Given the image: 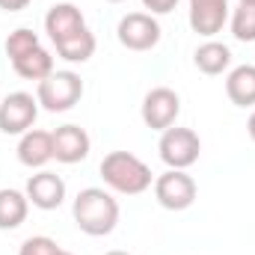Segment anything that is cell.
Returning a JSON list of instances; mask_svg holds the SVG:
<instances>
[{"instance_id":"3","label":"cell","mask_w":255,"mask_h":255,"mask_svg":"<svg viewBox=\"0 0 255 255\" xmlns=\"http://www.w3.org/2000/svg\"><path fill=\"white\" fill-rule=\"evenodd\" d=\"M98 172H101V178L110 190L122 193V196H139L154 184V175H151L148 163L139 160L130 151H110L101 160Z\"/></svg>"},{"instance_id":"10","label":"cell","mask_w":255,"mask_h":255,"mask_svg":"<svg viewBox=\"0 0 255 255\" xmlns=\"http://www.w3.org/2000/svg\"><path fill=\"white\" fill-rule=\"evenodd\" d=\"M190 3V27L196 36H205V39H214L226 21H229V0H187Z\"/></svg>"},{"instance_id":"11","label":"cell","mask_w":255,"mask_h":255,"mask_svg":"<svg viewBox=\"0 0 255 255\" xmlns=\"http://www.w3.org/2000/svg\"><path fill=\"white\" fill-rule=\"evenodd\" d=\"M24 193H27V199H30L33 208H39V211H57L65 202V181L57 172L42 169V172H36V175L27 178V190Z\"/></svg>"},{"instance_id":"16","label":"cell","mask_w":255,"mask_h":255,"mask_svg":"<svg viewBox=\"0 0 255 255\" xmlns=\"http://www.w3.org/2000/svg\"><path fill=\"white\" fill-rule=\"evenodd\" d=\"M27 214H30L27 193L12 190V187H3L0 190V232H12V229L24 226Z\"/></svg>"},{"instance_id":"14","label":"cell","mask_w":255,"mask_h":255,"mask_svg":"<svg viewBox=\"0 0 255 255\" xmlns=\"http://www.w3.org/2000/svg\"><path fill=\"white\" fill-rule=\"evenodd\" d=\"M226 95L235 107H255V65H235L226 74Z\"/></svg>"},{"instance_id":"24","label":"cell","mask_w":255,"mask_h":255,"mask_svg":"<svg viewBox=\"0 0 255 255\" xmlns=\"http://www.w3.org/2000/svg\"><path fill=\"white\" fill-rule=\"evenodd\" d=\"M104 255H130V253H125V250H110V253H104Z\"/></svg>"},{"instance_id":"9","label":"cell","mask_w":255,"mask_h":255,"mask_svg":"<svg viewBox=\"0 0 255 255\" xmlns=\"http://www.w3.org/2000/svg\"><path fill=\"white\" fill-rule=\"evenodd\" d=\"M142 122L151 130H166L175 125V119L181 116V95L169 86H154L151 92H145L142 98Z\"/></svg>"},{"instance_id":"1","label":"cell","mask_w":255,"mask_h":255,"mask_svg":"<svg viewBox=\"0 0 255 255\" xmlns=\"http://www.w3.org/2000/svg\"><path fill=\"white\" fill-rule=\"evenodd\" d=\"M45 33L65 63H86L95 54V33L74 3H54L45 15Z\"/></svg>"},{"instance_id":"15","label":"cell","mask_w":255,"mask_h":255,"mask_svg":"<svg viewBox=\"0 0 255 255\" xmlns=\"http://www.w3.org/2000/svg\"><path fill=\"white\" fill-rule=\"evenodd\" d=\"M193 65H196L202 74L217 77V74H223V71L232 68V51H229V45L208 39L205 45L196 48V54H193Z\"/></svg>"},{"instance_id":"21","label":"cell","mask_w":255,"mask_h":255,"mask_svg":"<svg viewBox=\"0 0 255 255\" xmlns=\"http://www.w3.org/2000/svg\"><path fill=\"white\" fill-rule=\"evenodd\" d=\"M142 6L148 9V15H169L178 6V0H142Z\"/></svg>"},{"instance_id":"19","label":"cell","mask_w":255,"mask_h":255,"mask_svg":"<svg viewBox=\"0 0 255 255\" xmlns=\"http://www.w3.org/2000/svg\"><path fill=\"white\" fill-rule=\"evenodd\" d=\"M36 45H42V42H39V36H36L33 30H27V27H18V30H12V33L6 36V54H9V60L27 54V51L36 48Z\"/></svg>"},{"instance_id":"5","label":"cell","mask_w":255,"mask_h":255,"mask_svg":"<svg viewBox=\"0 0 255 255\" xmlns=\"http://www.w3.org/2000/svg\"><path fill=\"white\" fill-rule=\"evenodd\" d=\"M157 151H160V160L169 169H190L199 160V154H202V139H199V133L193 128L172 125L160 133Z\"/></svg>"},{"instance_id":"25","label":"cell","mask_w":255,"mask_h":255,"mask_svg":"<svg viewBox=\"0 0 255 255\" xmlns=\"http://www.w3.org/2000/svg\"><path fill=\"white\" fill-rule=\"evenodd\" d=\"M60 255H74V253H68V250H63V253H60Z\"/></svg>"},{"instance_id":"13","label":"cell","mask_w":255,"mask_h":255,"mask_svg":"<svg viewBox=\"0 0 255 255\" xmlns=\"http://www.w3.org/2000/svg\"><path fill=\"white\" fill-rule=\"evenodd\" d=\"M18 160L27 169H42L54 160V136L51 130H27L18 142Z\"/></svg>"},{"instance_id":"22","label":"cell","mask_w":255,"mask_h":255,"mask_svg":"<svg viewBox=\"0 0 255 255\" xmlns=\"http://www.w3.org/2000/svg\"><path fill=\"white\" fill-rule=\"evenodd\" d=\"M33 0H0V9L3 12H24Z\"/></svg>"},{"instance_id":"8","label":"cell","mask_w":255,"mask_h":255,"mask_svg":"<svg viewBox=\"0 0 255 255\" xmlns=\"http://www.w3.org/2000/svg\"><path fill=\"white\" fill-rule=\"evenodd\" d=\"M39 119V101L30 92H9L0 101V130L9 136H24Z\"/></svg>"},{"instance_id":"27","label":"cell","mask_w":255,"mask_h":255,"mask_svg":"<svg viewBox=\"0 0 255 255\" xmlns=\"http://www.w3.org/2000/svg\"><path fill=\"white\" fill-rule=\"evenodd\" d=\"M110 3H122V0H110Z\"/></svg>"},{"instance_id":"4","label":"cell","mask_w":255,"mask_h":255,"mask_svg":"<svg viewBox=\"0 0 255 255\" xmlns=\"http://www.w3.org/2000/svg\"><path fill=\"white\" fill-rule=\"evenodd\" d=\"M83 98V80L74 71H51L45 80L36 83V101L48 113H65Z\"/></svg>"},{"instance_id":"20","label":"cell","mask_w":255,"mask_h":255,"mask_svg":"<svg viewBox=\"0 0 255 255\" xmlns=\"http://www.w3.org/2000/svg\"><path fill=\"white\" fill-rule=\"evenodd\" d=\"M60 253H63V247H60L54 238H45V235L27 238V241L21 244V250H18V255H60Z\"/></svg>"},{"instance_id":"12","label":"cell","mask_w":255,"mask_h":255,"mask_svg":"<svg viewBox=\"0 0 255 255\" xmlns=\"http://www.w3.org/2000/svg\"><path fill=\"white\" fill-rule=\"evenodd\" d=\"M51 136H54V160L71 166L89 157L92 139L80 125H60L57 130H51Z\"/></svg>"},{"instance_id":"2","label":"cell","mask_w":255,"mask_h":255,"mask_svg":"<svg viewBox=\"0 0 255 255\" xmlns=\"http://www.w3.org/2000/svg\"><path fill=\"white\" fill-rule=\"evenodd\" d=\"M71 217H74V226L83 235L104 238L119 223V202L104 190V187H86V190H80L74 196Z\"/></svg>"},{"instance_id":"6","label":"cell","mask_w":255,"mask_h":255,"mask_svg":"<svg viewBox=\"0 0 255 255\" xmlns=\"http://www.w3.org/2000/svg\"><path fill=\"white\" fill-rule=\"evenodd\" d=\"M151 187H154V199L166 211H187L199 193L193 175H187V169H166L163 175L154 178Z\"/></svg>"},{"instance_id":"23","label":"cell","mask_w":255,"mask_h":255,"mask_svg":"<svg viewBox=\"0 0 255 255\" xmlns=\"http://www.w3.org/2000/svg\"><path fill=\"white\" fill-rule=\"evenodd\" d=\"M247 130H250V136H253V142H255V110L250 113V119H247Z\"/></svg>"},{"instance_id":"26","label":"cell","mask_w":255,"mask_h":255,"mask_svg":"<svg viewBox=\"0 0 255 255\" xmlns=\"http://www.w3.org/2000/svg\"><path fill=\"white\" fill-rule=\"evenodd\" d=\"M238 3H255V0H238Z\"/></svg>"},{"instance_id":"18","label":"cell","mask_w":255,"mask_h":255,"mask_svg":"<svg viewBox=\"0 0 255 255\" xmlns=\"http://www.w3.org/2000/svg\"><path fill=\"white\" fill-rule=\"evenodd\" d=\"M232 36L238 42H255V3H238L232 12Z\"/></svg>"},{"instance_id":"17","label":"cell","mask_w":255,"mask_h":255,"mask_svg":"<svg viewBox=\"0 0 255 255\" xmlns=\"http://www.w3.org/2000/svg\"><path fill=\"white\" fill-rule=\"evenodd\" d=\"M12 68H15L18 77L39 83V80H45V77L54 71V57H51V51H45L42 45H36V48H30L27 54L15 57V60H12Z\"/></svg>"},{"instance_id":"7","label":"cell","mask_w":255,"mask_h":255,"mask_svg":"<svg viewBox=\"0 0 255 255\" xmlns=\"http://www.w3.org/2000/svg\"><path fill=\"white\" fill-rule=\"evenodd\" d=\"M116 39L128 51H136V54L151 51L160 42V24L148 12H128L116 27Z\"/></svg>"}]
</instances>
